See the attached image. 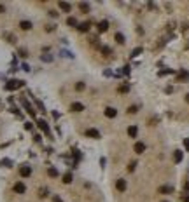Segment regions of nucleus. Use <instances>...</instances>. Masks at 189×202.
Listing matches in <instances>:
<instances>
[{
	"label": "nucleus",
	"instance_id": "nucleus-1",
	"mask_svg": "<svg viewBox=\"0 0 189 202\" xmlns=\"http://www.w3.org/2000/svg\"><path fill=\"white\" fill-rule=\"evenodd\" d=\"M23 80H9L7 84H5V91H16V89H19V87H23Z\"/></svg>",
	"mask_w": 189,
	"mask_h": 202
},
{
	"label": "nucleus",
	"instance_id": "nucleus-10",
	"mask_svg": "<svg viewBox=\"0 0 189 202\" xmlns=\"http://www.w3.org/2000/svg\"><path fill=\"white\" fill-rule=\"evenodd\" d=\"M89 26H91V21H84V23H81L77 28H79V32H84V33H86V32L89 30Z\"/></svg>",
	"mask_w": 189,
	"mask_h": 202
},
{
	"label": "nucleus",
	"instance_id": "nucleus-16",
	"mask_svg": "<svg viewBox=\"0 0 189 202\" xmlns=\"http://www.w3.org/2000/svg\"><path fill=\"white\" fill-rule=\"evenodd\" d=\"M19 28H21V30H32V23H30V21H21V23H19Z\"/></svg>",
	"mask_w": 189,
	"mask_h": 202
},
{
	"label": "nucleus",
	"instance_id": "nucleus-8",
	"mask_svg": "<svg viewBox=\"0 0 189 202\" xmlns=\"http://www.w3.org/2000/svg\"><path fill=\"white\" fill-rule=\"evenodd\" d=\"M14 192H16V193H25V192H26V187L19 181V183H16V185H14Z\"/></svg>",
	"mask_w": 189,
	"mask_h": 202
},
{
	"label": "nucleus",
	"instance_id": "nucleus-12",
	"mask_svg": "<svg viewBox=\"0 0 189 202\" xmlns=\"http://www.w3.org/2000/svg\"><path fill=\"white\" fill-rule=\"evenodd\" d=\"M137 134H138L137 125H130V127H128V136H130V138H137Z\"/></svg>",
	"mask_w": 189,
	"mask_h": 202
},
{
	"label": "nucleus",
	"instance_id": "nucleus-5",
	"mask_svg": "<svg viewBox=\"0 0 189 202\" xmlns=\"http://www.w3.org/2000/svg\"><path fill=\"white\" fill-rule=\"evenodd\" d=\"M19 174L23 176V178H28V176L32 174V167H30V166H23V167L19 169Z\"/></svg>",
	"mask_w": 189,
	"mask_h": 202
},
{
	"label": "nucleus",
	"instance_id": "nucleus-32",
	"mask_svg": "<svg viewBox=\"0 0 189 202\" xmlns=\"http://www.w3.org/2000/svg\"><path fill=\"white\" fill-rule=\"evenodd\" d=\"M19 56H23V58H26L28 54H26V51H25V49H19Z\"/></svg>",
	"mask_w": 189,
	"mask_h": 202
},
{
	"label": "nucleus",
	"instance_id": "nucleus-19",
	"mask_svg": "<svg viewBox=\"0 0 189 202\" xmlns=\"http://www.w3.org/2000/svg\"><path fill=\"white\" fill-rule=\"evenodd\" d=\"M182 157H184L182 152H180V150H175V153H173V160H175V162H182Z\"/></svg>",
	"mask_w": 189,
	"mask_h": 202
},
{
	"label": "nucleus",
	"instance_id": "nucleus-37",
	"mask_svg": "<svg viewBox=\"0 0 189 202\" xmlns=\"http://www.w3.org/2000/svg\"><path fill=\"white\" fill-rule=\"evenodd\" d=\"M46 30H47V32H53V30H54V26H53V25H49V26H46Z\"/></svg>",
	"mask_w": 189,
	"mask_h": 202
},
{
	"label": "nucleus",
	"instance_id": "nucleus-25",
	"mask_svg": "<svg viewBox=\"0 0 189 202\" xmlns=\"http://www.w3.org/2000/svg\"><path fill=\"white\" fill-rule=\"evenodd\" d=\"M142 52V47H137V49H133V52H131V58H135V56H138Z\"/></svg>",
	"mask_w": 189,
	"mask_h": 202
},
{
	"label": "nucleus",
	"instance_id": "nucleus-39",
	"mask_svg": "<svg viewBox=\"0 0 189 202\" xmlns=\"http://www.w3.org/2000/svg\"><path fill=\"white\" fill-rule=\"evenodd\" d=\"M2 12H5V7H4V5H0V14H2Z\"/></svg>",
	"mask_w": 189,
	"mask_h": 202
},
{
	"label": "nucleus",
	"instance_id": "nucleus-3",
	"mask_svg": "<svg viewBox=\"0 0 189 202\" xmlns=\"http://www.w3.org/2000/svg\"><path fill=\"white\" fill-rule=\"evenodd\" d=\"M37 125H39L42 131H44L47 136H51V129H49V125H47V122H46L44 119H39V120H37Z\"/></svg>",
	"mask_w": 189,
	"mask_h": 202
},
{
	"label": "nucleus",
	"instance_id": "nucleus-4",
	"mask_svg": "<svg viewBox=\"0 0 189 202\" xmlns=\"http://www.w3.org/2000/svg\"><path fill=\"white\" fill-rule=\"evenodd\" d=\"M116 115H117V110H116V108H112V106L105 108V117H109V119H114Z\"/></svg>",
	"mask_w": 189,
	"mask_h": 202
},
{
	"label": "nucleus",
	"instance_id": "nucleus-34",
	"mask_svg": "<svg viewBox=\"0 0 189 202\" xmlns=\"http://www.w3.org/2000/svg\"><path fill=\"white\" fill-rule=\"evenodd\" d=\"M128 111H130V113H137V106H130Z\"/></svg>",
	"mask_w": 189,
	"mask_h": 202
},
{
	"label": "nucleus",
	"instance_id": "nucleus-27",
	"mask_svg": "<svg viewBox=\"0 0 189 202\" xmlns=\"http://www.w3.org/2000/svg\"><path fill=\"white\" fill-rule=\"evenodd\" d=\"M75 89H77V91H82V89H84V82H77L75 84Z\"/></svg>",
	"mask_w": 189,
	"mask_h": 202
},
{
	"label": "nucleus",
	"instance_id": "nucleus-41",
	"mask_svg": "<svg viewBox=\"0 0 189 202\" xmlns=\"http://www.w3.org/2000/svg\"><path fill=\"white\" fill-rule=\"evenodd\" d=\"M186 103H189V93L186 94Z\"/></svg>",
	"mask_w": 189,
	"mask_h": 202
},
{
	"label": "nucleus",
	"instance_id": "nucleus-38",
	"mask_svg": "<svg viewBox=\"0 0 189 202\" xmlns=\"http://www.w3.org/2000/svg\"><path fill=\"white\" fill-rule=\"evenodd\" d=\"M53 202H61V199H60V197H54V199H53Z\"/></svg>",
	"mask_w": 189,
	"mask_h": 202
},
{
	"label": "nucleus",
	"instance_id": "nucleus-21",
	"mask_svg": "<svg viewBox=\"0 0 189 202\" xmlns=\"http://www.w3.org/2000/svg\"><path fill=\"white\" fill-rule=\"evenodd\" d=\"M67 25H68V26H77L79 23H77V19H75V17H72V16H70V17L67 19Z\"/></svg>",
	"mask_w": 189,
	"mask_h": 202
},
{
	"label": "nucleus",
	"instance_id": "nucleus-29",
	"mask_svg": "<svg viewBox=\"0 0 189 202\" xmlns=\"http://www.w3.org/2000/svg\"><path fill=\"white\" fill-rule=\"evenodd\" d=\"M42 61H46V63H49V61H53V58H51V56H46V54H44V56H42Z\"/></svg>",
	"mask_w": 189,
	"mask_h": 202
},
{
	"label": "nucleus",
	"instance_id": "nucleus-35",
	"mask_svg": "<svg viewBox=\"0 0 189 202\" xmlns=\"http://www.w3.org/2000/svg\"><path fill=\"white\" fill-rule=\"evenodd\" d=\"M25 129H26V131H30V129H32V124H30V122H26V124H25Z\"/></svg>",
	"mask_w": 189,
	"mask_h": 202
},
{
	"label": "nucleus",
	"instance_id": "nucleus-17",
	"mask_svg": "<svg viewBox=\"0 0 189 202\" xmlns=\"http://www.w3.org/2000/svg\"><path fill=\"white\" fill-rule=\"evenodd\" d=\"M158 192H159V193H172V192H173V188L165 185V187H159V188H158Z\"/></svg>",
	"mask_w": 189,
	"mask_h": 202
},
{
	"label": "nucleus",
	"instance_id": "nucleus-33",
	"mask_svg": "<svg viewBox=\"0 0 189 202\" xmlns=\"http://www.w3.org/2000/svg\"><path fill=\"white\" fill-rule=\"evenodd\" d=\"M46 195H47V190L42 188V190H40V197H46Z\"/></svg>",
	"mask_w": 189,
	"mask_h": 202
},
{
	"label": "nucleus",
	"instance_id": "nucleus-18",
	"mask_svg": "<svg viewBox=\"0 0 189 202\" xmlns=\"http://www.w3.org/2000/svg\"><path fill=\"white\" fill-rule=\"evenodd\" d=\"M128 91H130V85H128V84H123V85H119V87H117V93H123V94H126Z\"/></svg>",
	"mask_w": 189,
	"mask_h": 202
},
{
	"label": "nucleus",
	"instance_id": "nucleus-13",
	"mask_svg": "<svg viewBox=\"0 0 189 202\" xmlns=\"http://www.w3.org/2000/svg\"><path fill=\"white\" fill-rule=\"evenodd\" d=\"M70 110H72V111H82V110H84V105H82V103H72V105H70Z\"/></svg>",
	"mask_w": 189,
	"mask_h": 202
},
{
	"label": "nucleus",
	"instance_id": "nucleus-14",
	"mask_svg": "<svg viewBox=\"0 0 189 202\" xmlns=\"http://www.w3.org/2000/svg\"><path fill=\"white\" fill-rule=\"evenodd\" d=\"M23 106H25V108H26V111H28V113H30V115H32V117H35V111H33V108H32V106H30V103H28V101H26V99H23Z\"/></svg>",
	"mask_w": 189,
	"mask_h": 202
},
{
	"label": "nucleus",
	"instance_id": "nucleus-9",
	"mask_svg": "<svg viewBox=\"0 0 189 202\" xmlns=\"http://www.w3.org/2000/svg\"><path fill=\"white\" fill-rule=\"evenodd\" d=\"M133 148H135V152H137V153H144V152H145V143H142V141H137Z\"/></svg>",
	"mask_w": 189,
	"mask_h": 202
},
{
	"label": "nucleus",
	"instance_id": "nucleus-20",
	"mask_svg": "<svg viewBox=\"0 0 189 202\" xmlns=\"http://www.w3.org/2000/svg\"><path fill=\"white\" fill-rule=\"evenodd\" d=\"M79 9H81L82 12H89V4H88V2H81V4H79Z\"/></svg>",
	"mask_w": 189,
	"mask_h": 202
},
{
	"label": "nucleus",
	"instance_id": "nucleus-7",
	"mask_svg": "<svg viewBox=\"0 0 189 202\" xmlns=\"http://www.w3.org/2000/svg\"><path fill=\"white\" fill-rule=\"evenodd\" d=\"M86 136H88V138H95V140H98V138H100V132H98L96 129H88V131H86Z\"/></svg>",
	"mask_w": 189,
	"mask_h": 202
},
{
	"label": "nucleus",
	"instance_id": "nucleus-26",
	"mask_svg": "<svg viewBox=\"0 0 189 202\" xmlns=\"http://www.w3.org/2000/svg\"><path fill=\"white\" fill-rule=\"evenodd\" d=\"M170 73H173V70H161V72H159V77H163V75H170Z\"/></svg>",
	"mask_w": 189,
	"mask_h": 202
},
{
	"label": "nucleus",
	"instance_id": "nucleus-6",
	"mask_svg": "<svg viewBox=\"0 0 189 202\" xmlns=\"http://www.w3.org/2000/svg\"><path fill=\"white\" fill-rule=\"evenodd\" d=\"M107 30H109V21H100V23H98V32L105 33Z\"/></svg>",
	"mask_w": 189,
	"mask_h": 202
},
{
	"label": "nucleus",
	"instance_id": "nucleus-23",
	"mask_svg": "<svg viewBox=\"0 0 189 202\" xmlns=\"http://www.w3.org/2000/svg\"><path fill=\"white\" fill-rule=\"evenodd\" d=\"M116 42L117 44H124V35L123 33H116Z\"/></svg>",
	"mask_w": 189,
	"mask_h": 202
},
{
	"label": "nucleus",
	"instance_id": "nucleus-31",
	"mask_svg": "<svg viewBox=\"0 0 189 202\" xmlns=\"http://www.w3.org/2000/svg\"><path fill=\"white\" fill-rule=\"evenodd\" d=\"M184 146H186V150L189 152V138H186V140H184Z\"/></svg>",
	"mask_w": 189,
	"mask_h": 202
},
{
	"label": "nucleus",
	"instance_id": "nucleus-22",
	"mask_svg": "<svg viewBox=\"0 0 189 202\" xmlns=\"http://www.w3.org/2000/svg\"><path fill=\"white\" fill-rule=\"evenodd\" d=\"M72 181V172H65L63 174V183H70Z\"/></svg>",
	"mask_w": 189,
	"mask_h": 202
},
{
	"label": "nucleus",
	"instance_id": "nucleus-2",
	"mask_svg": "<svg viewBox=\"0 0 189 202\" xmlns=\"http://www.w3.org/2000/svg\"><path fill=\"white\" fill-rule=\"evenodd\" d=\"M177 82H189V72L187 70H180L177 75H175Z\"/></svg>",
	"mask_w": 189,
	"mask_h": 202
},
{
	"label": "nucleus",
	"instance_id": "nucleus-36",
	"mask_svg": "<svg viewBox=\"0 0 189 202\" xmlns=\"http://www.w3.org/2000/svg\"><path fill=\"white\" fill-rule=\"evenodd\" d=\"M4 164H5V166H7V167H11V164H12V162H11V160H9V159H5V160H4Z\"/></svg>",
	"mask_w": 189,
	"mask_h": 202
},
{
	"label": "nucleus",
	"instance_id": "nucleus-30",
	"mask_svg": "<svg viewBox=\"0 0 189 202\" xmlns=\"http://www.w3.org/2000/svg\"><path fill=\"white\" fill-rule=\"evenodd\" d=\"M102 52L103 54H110V47H102Z\"/></svg>",
	"mask_w": 189,
	"mask_h": 202
},
{
	"label": "nucleus",
	"instance_id": "nucleus-15",
	"mask_svg": "<svg viewBox=\"0 0 189 202\" xmlns=\"http://www.w3.org/2000/svg\"><path fill=\"white\" fill-rule=\"evenodd\" d=\"M58 5H60V9H61L63 12H70V4H68V2H60Z\"/></svg>",
	"mask_w": 189,
	"mask_h": 202
},
{
	"label": "nucleus",
	"instance_id": "nucleus-28",
	"mask_svg": "<svg viewBox=\"0 0 189 202\" xmlns=\"http://www.w3.org/2000/svg\"><path fill=\"white\" fill-rule=\"evenodd\" d=\"M135 167H137V162H131V164L128 166V171H130V172H133V171H135Z\"/></svg>",
	"mask_w": 189,
	"mask_h": 202
},
{
	"label": "nucleus",
	"instance_id": "nucleus-40",
	"mask_svg": "<svg viewBox=\"0 0 189 202\" xmlns=\"http://www.w3.org/2000/svg\"><path fill=\"white\" fill-rule=\"evenodd\" d=\"M184 188H186V190H189V181H187V183L184 185Z\"/></svg>",
	"mask_w": 189,
	"mask_h": 202
},
{
	"label": "nucleus",
	"instance_id": "nucleus-11",
	"mask_svg": "<svg viewBox=\"0 0 189 202\" xmlns=\"http://www.w3.org/2000/svg\"><path fill=\"white\" fill-rule=\"evenodd\" d=\"M116 188H117L119 192H124V190H126V181H124L123 178H121V179H117V181H116Z\"/></svg>",
	"mask_w": 189,
	"mask_h": 202
},
{
	"label": "nucleus",
	"instance_id": "nucleus-24",
	"mask_svg": "<svg viewBox=\"0 0 189 202\" xmlns=\"http://www.w3.org/2000/svg\"><path fill=\"white\" fill-rule=\"evenodd\" d=\"M47 174H49L51 178H56V176H58V171H56L54 167H49V169H47Z\"/></svg>",
	"mask_w": 189,
	"mask_h": 202
},
{
	"label": "nucleus",
	"instance_id": "nucleus-42",
	"mask_svg": "<svg viewBox=\"0 0 189 202\" xmlns=\"http://www.w3.org/2000/svg\"><path fill=\"white\" fill-rule=\"evenodd\" d=\"M182 200H184V202H189V197H184Z\"/></svg>",
	"mask_w": 189,
	"mask_h": 202
}]
</instances>
